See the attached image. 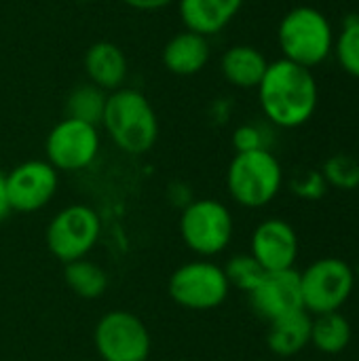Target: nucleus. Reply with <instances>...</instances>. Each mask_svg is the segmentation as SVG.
Returning a JSON list of instances; mask_svg holds the SVG:
<instances>
[{
	"label": "nucleus",
	"instance_id": "nucleus-9",
	"mask_svg": "<svg viewBox=\"0 0 359 361\" xmlns=\"http://www.w3.org/2000/svg\"><path fill=\"white\" fill-rule=\"evenodd\" d=\"M93 343L104 361H146L152 347L148 328L129 311L106 313L95 326Z\"/></svg>",
	"mask_w": 359,
	"mask_h": 361
},
{
	"label": "nucleus",
	"instance_id": "nucleus-5",
	"mask_svg": "<svg viewBox=\"0 0 359 361\" xmlns=\"http://www.w3.org/2000/svg\"><path fill=\"white\" fill-rule=\"evenodd\" d=\"M235 222L231 209L216 199L190 201L180 214V237L201 258L222 254L233 239Z\"/></svg>",
	"mask_w": 359,
	"mask_h": 361
},
{
	"label": "nucleus",
	"instance_id": "nucleus-18",
	"mask_svg": "<svg viewBox=\"0 0 359 361\" xmlns=\"http://www.w3.org/2000/svg\"><path fill=\"white\" fill-rule=\"evenodd\" d=\"M311 326H313V317L307 311L284 315L271 322L267 345L275 355L292 357L311 345Z\"/></svg>",
	"mask_w": 359,
	"mask_h": 361
},
{
	"label": "nucleus",
	"instance_id": "nucleus-23",
	"mask_svg": "<svg viewBox=\"0 0 359 361\" xmlns=\"http://www.w3.org/2000/svg\"><path fill=\"white\" fill-rule=\"evenodd\" d=\"M222 269L231 288H237L245 294H250L267 275V271L258 264V260L252 254H237Z\"/></svg>",
	"mask_w": 359,
	"mask_h": 361
},
{
	"label": "nucleus",
	"instance_id": "nucleus-14",
	"mask_svg": "<svg viewBox=\"0 0 359 361\" xmlns=\"http://www.w3.org/2000/svg\"><path fill=\"white\" fill-rule=\"evenodd\" d=\"M178 13L188 32L214 36L222 32L241 11L243 0H176Z\"/></svg>",
	"mask_w": 359,
	"mask_h": 361
},
{
	"label": "nucleus",
	"instance_id": "nucleus-19",
	"mask_svg": "<svg viewBox=\"0 0 359 361\" xmlns=\"http://www.w3.org/2000/svg\"><path fill=\"white\" fill-rule=\"evenodd\" d=\"M351 343V324L349 319L334 311V313H322L315 315L311 326V345H315L317 351L326 355L343 353Z\"/></svg>",
	"mask_w": 359,
	"mask_h": 361
},
{
	"label": "nucleus",
	"instance_id": "nucleus-22",
	"mask_svg": "<svg viewBox=\"0 0 359 361\" xmlns=\"http://www.w3.org/2000/svg\"><path fill=\"white\" fill-rule=\"evenodd\" d=\"M341 70L359 80V15H347L341 32L334 36L332 49Z\"/></svg>",
	"mask_w": 359,
	"mask_h": 361
},
{
	"label": "nucleus",
	"instance_id": "nucleus-8",
	"mask_svg": "<svg viewBox=\"0 0 359 361\" xmlns=\"http://www.w3.org/2000/svg\"><path fill=\"white\" fill-rule=\"evenodd\" d=\"M229 292L224 269L209 260L186 262L169 279V296L188 311H212L229 298Z\"/></svg>",
	"mask_w": 359,
	"mask_h": 361
},
{
	"label": "nucleus",
	"instance_id": "nucleus-6",
	"mask_svg": "<svg viewBox=\"0 0 359 361\" xmlns=\"http://www.w3.org/2000/svg\"><path fill=\"white\" fill-rule=\"evenodd\" d=\"M102 222L93 207L76 203L59 209L47 226V247L63 264L87 258L99 241Z\"/></svg>",
	"mask_w": 359,
	"mask_h": 361
},
{
	"label": "nucleus",
	"instance_id": "nucleus-27",
	"mask_svg": "<svg viewBox=\"0 0 359 361\" xmlns=\"http://www.w3.org/2000/svg\"><path fill=\"white\" fill-rule=\"evenodd\" d=\"M121 2L135 8V11H159V8L169 6L176 0H121Z\"/></svg>",
	"mask_w": 359,
	"mask_h": 361
},
{
	"label": "nucleus",
	"instance_id": "nucleus-21",
	"mask_svg": "<svg viewBox=\"0 0 359 361\" xmlns=\"http://www.w3.org/2000/svg\"><path fill=\"white\" fill-rule=\"evenodd\" d=\"M106 97L108 93L102 91L95 85H80L76 87L68 99H66V114L70 118L89 123V125H99L102 116H104V108H106Z\"/></svg>",
	"mask_w": 359,
	"mask_h": 361
},
{
	"label": "nucleus",
	"instance_id": "nucleus-24",
	"mask_svg": "<svg viewBox=\"0 0 359 361\" xmlns=\"http://www.w3.org/2000/svg\"><path fill=\"white\" fill-rule=\"evenodd\" d=\"M322 176L332 188L355 190L359 188V161L351 154H334L324 163Z\"/></svg>",
	"mask_w": 359,
	"mask_h": 361
},
{
	"label": "nucleus",
	"instance_id": "nucleus-7",
	"mask_svg": "<svg viewBox=\"0 0 359 361\" xmlns=\"http://www.w3.org/2000/svg\"><path fill=\"white\" fill-rule=\"evenodd\" d=\"M355 288L353 269L341 258H322L300 273L303 307L309 315L334 313L351 298Z\"/></svg>",
	"mask_w": 359,
	"mask_h": 361
},
{
	"label": "nucleus",
	"instance_id": "nucleus-30",
	"mask_svg": "<svg viewBox=\"0 0 359 361\" xmlns=\"http://www.w3.org/2000/svg\"><path fill=\"white\" fill-rule=\"evenodd\" d=\"M78 2H91V0H78Z\"/></svg>",
	"mask_w": 359,
	"mask_h": 361
},
{
	"label": "nucleus",
	"instance_id": "nucleus-4",
	"mask_svg": "<svg viewBox=\"0 0 359 361\" xmlns=\"http://www.w3.org/2000/svg\"><path fill=\"white\" fill-rule=\"evenodd\" d=\"M284 169L271 150L237 152L226 171V188L235 203L248 209L269 205L281 190Z\"/></svg>",
	"mask_w": 359,
	"mask_h": 361
},
{
	"label": "nucleus",
	"instance_id": "nucleus-16",
	"mask_svg": "<svg viewBox=\"0 0 359 361\" xmlns=\"http://www.w3.org/2000/svg\"><path fill=\"white\" fill-rule=\"evenodd\" d=\"M209 61V42L195 32H180L163 47V66L178 76H193Z\"/></svg>",
	"mask_w": 359,
	"mask_h": 361
},
{
	"label": "nucleus",
	"instance_id": "nucleus-10",
	"mask_svg": "<svg viewBox=\"0 0 359 361\" xmlns=\"http://www.w3.org/2000/svg\"><path fill=\"white\" fill-rule=\"evenodd\" d=\"M99 152V131L95 125L66 116L47 135L44 154L57 171H83L93 165Z\"/></svg>",
	"mask_w": 359,
	"mask_h": 361
},
{
	"label": "nucleus",
	"instance_id": "nucleus-3",
	"mask_svg": "<svg viewBox=\"0 0 359 361\" xmlns=\"http://www.w3.org/2000/svg\"><path fill=\"white\" fill-rule=\"evenodd\" d=\"M277 42L284 59L313 70L332 55L334 30L320 8L294 6L279 21Z\"/></svg>",
	"mask_w": 359,
	"mask_h": 361
},
{
	"label": "nucleus",
	"instance_id": "nucleus-1",
	"mask_svg": "<svg viewBox=\"0 0 359 361\" xmlns=\"http://www.w3.org/2000/svg\"><path fill=\"white\" fill-rule=\"evenodd\" d=\"M256 91L262 114L279 129H296L309 123L320 102V87L313 70L284 57L269 61Z\"/></svg>",
	"mask_w": 359,
	"mask_h": 361
},
{
	"label": "nucleus",
	"instance_id": "nucleus-28",
	"mask_svg": "<svg viewBox=\"0 0 359 361\" xmlns=\"http://www.w3.org/2000/svg\"><path fill=\"white\" fill-rule=\"evenodd\" d=\"M169 199H171V203L180 205V209H184V207L193 201V199H190V188L184 186V184H174V186L169 188Z\"/></svg>",
	"mask_w": 359,
	"mask_h": 361
},
{
	"label": "nucleus",
	"instance_id": "nucleus-26",
	"mask_svg": "<svg viewBox=\"0 0 359 361\" xmlns=\"http://www.w3.org/2000/svg\"><path fill=\"white\" fill-rule=\"evenodd\" d=\"M292 192L305 201H317L326 195L328 190V182L324 180L322 171H303L292 180Z\"/></svg>",
	"mask_w": 359,
	"mask_h": 361
},
{
	"label": "nucleus",
	"instance_id": "nucleus-25",
	"mask_svg": "<svg viewBox=\"0 0 359 361\" xmlns=\"http://www.w3.org/2000/svg\"><path fill=\"white\" fill-rule=\"evenodd\" d=\"M271 137L262 125L245 123L233 131V146L235 152H254V150H269Z\"/></svg>",
	"mask_w": 359,
	"mask_h": 361
},
{
	"label": "nucleus",
	"instance_id": "nucleus-20",
	"mask_svg": "<svg viewBox=\"0 0 359 361\" xmlns=\"http://www.w3.org/2000/svg\"><path fill=\"white\" fill-rule=\"evenodd\" d=\"M63 277H66L68 288L76 296L87 298V300L99 298L106 292V288H108L106 271L99 264L87 260V258L68 262L66 264V271H63Z\"/></svg>",
	"mask_w": 359,
	"mask_h": 361
},
{
	"label": "nucleus",
	"instance_id": "nucleus-11",
	"mask_svg": "<svg viewBox=\"0 0 359 361\" xmlns=\"http://www.w3.org/2000/svg\"><path fill=\"white\" fill-rule=\"evenodd\" d=\"M59 171L40 159L23 161L17 167H13L4 180H6V195L11 212L19 214H34L47 207L59 186Z\"/></svg>",
	"mask_w": 359,
	"mask_h": 361
},
{
	"label": "nucleus",
	"instance_id": "nucleus-15",
	"mask_svg": "<svg viewBox=\"0 0 359 361\" xmlns=\"http://www.w3.org/2000/svg\"><path fill=\"white\" fill-rule=\"evenodd\" d=\"M85 72L91 85L112 93L121 89L127 78V57L114 42H93L85 53Z\"/></svg>",
	"mask_w": 359,
	"mask_h": 361
},
{
	"label": "nucleus",
	"instance_id": "nucleus-12",
	"mask_svg": "<svg viewBox=\"0 0 359 361\" xmlns=\"http://www.w3.org/2000/svg\"><path fill=\"white\" fill-rule=\"evenodd\" d=\"M250 305L258 317L267 319L269 324L296 313L305 311L303 307V290H300V273L294 269L267 273L262 281L248 294Z\"/></svg>",
	"mask_w": 359,
	"mask_h": 361
},
{
	"label": "nucleus",
	"instance_id": "nucleus-2",
	"mask_svg": "<svg viewBox=\"0 0 359 361\" xmlns=\"http://www.w3.org/2000/svg\"><path fill=\"white\" fill-rule=\"evenodd\" d=\"M102 125L108 137L127 154L148 152L159 137V118L148 97L129 87H121L106 97Z\"/></svg>",
	"mask_w": 359,
	"mask_h": 361
},
{
	"label": "nucleus",
	"instance_id": "nucleus-29",
	"mask_svg": "<svg viewBox=\"0 0 359 361\" xmlns=\"http://www.w3.org/2000/svg\"><path fill=\"white\" fill-rule=\"evenodd\" d=\"M11 214V205H8V195H6V180L0 173V220H4Z\"/></svg>",
	"mask_w": 359,
	"mask_h": 361
},
{
	"label": "nucleus",
	"instance_id": "nucleus-17",
	"mask_svg": "<svg viewBox=\"0 0 359 361\" xmlns=\"http://www.w3.org/2000/svg\"><path fill=\"white\" fill-rule=\"evenodd\" d=\"M267 68L269 59L252 44H233L220 59L222 76L237 89H258Z\"/></svg>",
	"mask_w": 359,
	"mask_h": 361
},
{
	"label": "nucleus",
	"instance_id": "nucleus-13",
	"mask_svg": "<svg viewBox=\"0 0 359 361\" xmlns=\"http://www.w3.org/2000/svg\"><path fill=\"white\" fill-rule=\"evenodd\" d=\"M250 254L267 273L294 269L298 258V235L294 226L281 218L262 220L252 233Z\"/></svg>",
	"mask_w": 359,
	"mask_h": 361
}]
</instances>
